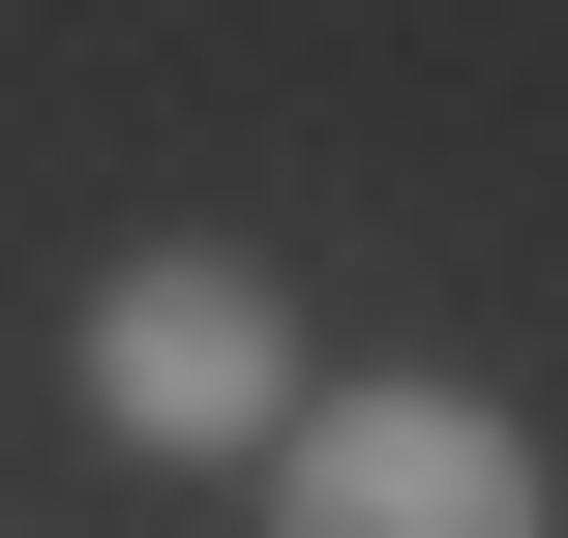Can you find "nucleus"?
<instances>
[{
	"instance_id": "1",
	"label": "nucleus",
	"mask_w": 568,
	"mask_h": 538,
	"mask_svg": "<svg viewBox=\"0 0 568 538\" xmlns=\"http://www.w3.org/2000/svg\"><path fill=\"white\" fill-rule=\"evenodd\" d=\"M270 538H539V449L479 389H300L270 419Z\"/></svg>"
},
{
	"instance_id": "2",
	"label": "nucleus",
	"mask_w": 568,
	"mask_h": 538,
	"mask_svg": "<svg viewBox=\"0 0 568 538\" xmlns=\"http://www.w3.org/2000/svg\"><path fill=\"white\" fill-rule=\"evenodd\" d=\"M90 419H120V449H270V419H300V329H270V270L150 240V270L90 300Z\"/></svg>"
}]
</instances>
